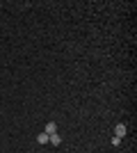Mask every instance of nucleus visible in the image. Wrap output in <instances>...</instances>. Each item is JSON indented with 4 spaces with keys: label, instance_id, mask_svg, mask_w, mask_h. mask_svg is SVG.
<instances>
[{
    "label": "nucleus",
    "instance_id": "nucleus-1",
    "mask_svg": "<svg viewBox=\"0 0 137 153\" xmlns=\"http://www.w3.org/2000/svg\"><path fill=\"white\" fill-rule=\"evenodd\" d=\"M126 130H128V128H126V123H117V126H114V137H119V140H121V137L126 135Z\"/></svg>",
    "mask_w": 137,
    "mask_h": 153
},
{
    "label": "nucleus",
    "instance_id": "nucleus-2",
    "mask_svg": "<svg viewBox=\"0 0 137 153\" xmlns=\"http://www.w3.org/2000/svg\"><path fill=\"white\" fill-rule=\"evenodd\" d=\"M44 133H46V135H55V133H57V123H55V121H48Z\"/></svg>",
    "mask_w": 137,
    "mask_h": 153
},
{
    "label": "nucleus",
    "instance_id": "nucleus-3",
    "mask_svg": "<svg viewBox=\"0 0 137 153\" xmlns=\"http://www.w3.org/2000/svg\"><path fill=\"white\" fill-rule=\"evenodd\" d=\"M48 142H50L53 146H59V142H62V137H59L57 133H55V135H48Z\"/></svg>",
    "mask_w": 137,
    "mask_h": 153
},
{
    "label": "nucleus",
    "instance_id": "nucleus-4",
    "mask_svg": "<svg viewBox=\"0 0 137 153\" xmlns=\"http://www.w3.org/2000/svg\"><path fill=\"white\" fill-rule=\"evenodd\" d=\"M37 142H39V144H46V142H48V135H46V133L37 135Z\"/></svg>",
    "mask_w": 137,
    "mask_h": 153
}]
</instances>
